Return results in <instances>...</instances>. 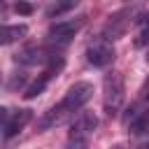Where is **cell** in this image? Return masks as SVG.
I'll list each match as a JSON object with an SVG mask.
<instances>
[{
  "label": "cell",
  "instance_id": "cell-12",
  "mask_svg": "<svg viewBox=\"0 0 149 149\" xmlns=\"http://www.w3.org/2000/svg\"><path fill=\"white\" fill-rule=\"evenodd\" d=\"M135 21L140 26L137 37H135V47H144V44H149V16L144 14V16H137Z\"/></svg>",
  "mask_w": 149,
  "mask_h": 149
},
{
  "label": "cell",
  "instance_id": "cell-16",
  "mask_svg": "<svg viewBox=\"0 0 149 149\" xmlns=\"http://www.w3.org/2000/svg\"><path fill=\"white\" fill-rule=\"evenodd\" d=\"M2 12H5V2H0V14H2Z\"/></svg>",
  "mask_w": 149,
  "mask_h": 149
},
{
  "label": "cell",
  "instance_id": "cell-13",
  "mask_svg": "<svg viewBox=\"0 0 149 149\" xmlns=\"http://www.w3.org/2000/svg\"><path fill=\"white\" fill-rule=\"evenodd\" d=\"M74 5H77V2H56V5H51V7L47 9V16L51 19V16H58V14H63V12H70V9H74Z\"/></svg>",
  "mask_w": 149,
  "mask_h": 149
},
{
  "label": "cell",
  "instance_id": "cell-8",
  "mask_svg": "<svg viewBox=\"0 0 149 149\" xmlns=\"http://www.w3.org/2000/svg\"><path fill=\"white\" fill-rule=\"evenodd\" d=\"M61 68H63V58L51 61V63H49V68H47V70H44V72H42V74H40V77H37V79H35V81H33V84L26 88V91H23V98H26V100L37 98V95H40V93L47 88V84L51 81V77H54V74H56Z\"/></svg>",
  "mask_w": 149,
  "mask_h": 149
},
{
  "label": "cell",
  "instance_id": "cell-17",
  "mask_svg": "<svg viewBox=\"0 0 149 149\" xmlns=\"http://www.w3.org/2000/svg\"><path fill=\"white\" fill-rule=\"evenodd\" d=\"M112 149H123V147H121V144H116V147H112Z\"/></svg>",
  "mask_w": 149,
  "mask_h": 149
},
{
  "label": "cell",
  "instance_id": "cell-6",
  "mask_svg": "<svg viewBox=\"0 0 149 149\" xmlns=\"http://www.w3.org/2000/svg\"><path fill=\"white\" fill-rule=\"evenodd\" d=\"M84 19L86 16H79V19H65V21H56L51 28H49V33H47V37H49V42H56V44H65V42H70L77 33H79V28L84 26Z\"/></svg>",
  "mask_w": 149,
  "mask_h": 149
},
{
  "label": "cell",
  "instance_id": "cell-5",
  "mask_svg": "<svg viewBox=\"0 0 149 149\" xmlns=\"http://www.w3.org/2000/svg\"><path fill=\"white\" fill-rule=\"evenodd\" d=\"M135 14H137V7H123V9L114 12V14L109 16V21L105 23V30H102L105 40L109 42V40L121 37V35L128 30V26L135 21Z\"/></svg>",
  "mask_w": 149,
  "mask_h": 149
},
{
  "label": "cell",
  "instance_id": "cell-11",
  "mask_svg": "<svg viewBox=\"0 0 149 149\" xmlns=\"http://www.w3.org/2000/svg\"><path fill=\"white\" fill-rule=\"evenodd\" d=\"M26 35H28V26H23V23H19V26H0V44L19 42Z\"/></svg>",
  "mask_w": 149,
  "mask_h": 149
},
{
  "label": "cell",
  "instance_id": "cell-15",
  "mask_svg": "<svg viewBox=\"0 0 149 149\" xmlns=\"http://www.w3.org/2000/svg\"><path fill=\"white\" fill-rule=\"evenodd\" d=\"M9 114H12L9 109H5V107H0V123H2V126L7 123V119H9Z\"/></svg>",
  "mask_w": 149,
  "mask_h": 149
},
{
  "label": "cell",
  "instance_id": "cell-9",
  "mask_svg": "<svg viewBox=\"0 0 149 149\" xmlns=\"http://www.w3.org/2000/svg\"><path fill=\"white\" fill-rule=\"evenodd\" d=\"M30 119H33V109H16V112H12L9 114V119H7V123L2 126L5 130V137H14L16 133H21L28 123H30Z\"/></svg>",
  "mask_w": 149,
  "mask_h": 149
},
{
  "label": "cell",
  "instance_id": "cell-2",
  "mask_svg": "<svg viewBox=\"0 0 149 149\" xmlns=\"http://www.w3.org/2000/svg\"><path fill=\"white\" fill-rule=\"evenodd\" d=\"M126 98V84L121 72H107L102 79V107L107 116H116Z\"/></svg>",
  "mask_w": 149,
  "mask_h": 149
},
{
  "label": "cell",
  "instance_id": "cell-7",
  "mask_svg": "<svg viewBox=\"0 0 149 149\" xmlns=\"http://www.w3.org/2000/svg\"><path fill=\"white\" fill-rule=\"evenodd\" d=\"M86 61L95 68H105L114 61V47L107 40H98L86 49Z\"/></svg>",
  "mask_w": 149,
  "mask_h": 149
},
{
  "label": "cell",
  "instance_id": "cell-1",
  "mask_svg": "<svg viewBox=\"0 0 149 149\" xmlns=\"http://www.w3.org/2000/svg\"><path fill=\"white\" fill-rule=\"evenodd\" d=\"M91 95H93V86H91L88 81H77V84H72V86L68 88V93L63 95V100H61L58 105H54V107L47 112V116L40 121V128H49V126L63 123L70 114H74L77 109H81V107L91 100Z\"/></svg>",
  "mask_w": 149,
  "mask_h": 149
},
{
  "label": "cell",
  "instance_id": "cell-18",
  "mask_svg": "<svg viewBox=\"0 0 149 149\" xmlns=\"http://www.w3.org/2000/svg\"><path fill=\"white\" fill-rule=\"evenodd\" d=\"M147 58H149V56H147Z\"/></svg>",
  "mask_w": 149,
  "mask_h": 149
},
{
  "label": "cell",
  "instance_id": "cell-3",
  "mask_svg": "<svg viewBox=\"0 0 149 149\" xmlns=\"http://www.w3.org/2000/svg\"><path fill=\"white\" fill-rule=\"evenodd\" d=\"M95 128H98V116H95L93 112H81V114L72 121V126H70V130H68V142H70V147L81 149V147L88 142V137L93 135Z\"/></svg>",
  "mask_w": 149,
  "mask_h": 149
},
{
  "label": "cell",
  "instance_id": "cell-14",
  "mask_svg": "<svg viewBox=\"0 0 149 149\" xmlns=\"http://www.w3.org/2000/svg\"><path fill=\"white\" fill-rule=\"evenodd\" d=\"M14 9H16L19 14H30V12H33V5H28V2H19Z\"/></svg>",
  "mask_w": 149,
  "mask_h": 149
},
{
  "label": "cell",
  "instance_id": "cell-10",
  "mask_svg": "<svg viewBox=\"0 0 149 149\" xmlns=\"http://www.w3.org/2000/svg\"><path fill=\"white\" fill-rule=\"evenodd\" d=\"M47 51L42 47H26L16 54V63H23V65H37L42 61H47Z\"/></svg>",
  "mask_w": 149,
  "mask_h": 149
},
{
  "label": "cell",
  "instance_id": "cell-4",
  "mask_svg": "<svg viewBox=\"0 0 149 149\" xmlns=\"http://www.w3.org/2000/svg\"><path fill=\"white\" fill-rule=\"evenodd\" d=\"M123 128H128V133H133V135L149 133V98L142 102H135L123 114Z\"/></svg>",
  "mask_w": 149,
  "mask_h": 149
}]
</instances>
